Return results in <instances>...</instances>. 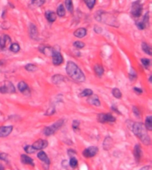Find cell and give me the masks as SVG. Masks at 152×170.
I'll use <instances>...</instances> for the list:
<instances>
[{
  "label": "cell",
  "instance_id": "6da1fadb",
  "mask_svg": "<svg viewBox=\"0 0 152 170\" xmlns=\"http://www.w3.org/2000/svg\"><path fill=\"white\" fill-rule=\"evenodd\" d=\"M66 72L71 79L77 82H85V76L82 70L73 61H68L66 64Z\"/></svg>",
  "mask_w": 152,
  "mask_h": 170
},
{
  "label": "cell",
  "instance_id": "7a4b0ae2",
  "mask_svg": "<svg viewBox=\"0 0 152 170\" xmlns=\"http://www.w3.org/2000/svg\"><path fill=\"white\" fill-rule=\"evenodd\" d=\"M131 129L133 132V134L142 141V144L146 145L150 144V137L148 134V130L143 123H141V122L133 123Z\"/></svg>",
  "mask_w": 152,
  "mask_h": 170
},
{
  "label": "cell",
  "instance_id": "3957f363",
  "mask_svg": "<svg viewBox=\"0 0 152 170\" xmlns=\"http://www.w3.org/2000/svg\"><path fill=\"white\" fill-rule=\"evenodd\" d=\"M63 124H64V119H58L51 126L45 127L43 130V134L47 136H51V135L54 134L60 128H62L63 126Z\"/></svg>",
  "mask_w": 152,
  "mask_h": 170
},
{
  "label": "cell",
  "instance_id": "277c9868",
  "mask_svg": "<svg viewBox=\"0 0 152 170\" xmlns=\"http://www.w3.org/2000/svg\"><path fill=\"white\" fill-rule=\"evenodd\" d=\"M15 92H16V89L11 81L6 80L0 85V93L1 94H14Z\"/></svg>",
  "mask_w": 152,
  "mask_h": 170
},
{
  "label": "cell",
  "instance_id": "5b68a950",
  "mask_svg": "<svg viewBox=\"0 0 152 170\" xmlns=\"http://www.w3.org/2000/svg\"><path fill=\"white\" fill-rule=\"evenodd\" d=\"M142 4L141 3V1L139 0H136V1L133 2L132 4V7H131V14L133 17H140L142 13Z\"/></svg>",
  "mask_w": 152,
  "mask_h": 170
},
{
  "label": "cell",
  "instance_id": "8992f818",
  "mask_svg": "<svg viewBox=\"0 0 152 170\" xmlns=\"http://www.w3.org/2000/svg\"><path fill=\"white\" fill-rule=\"evenodd\" d=\"M51 57H52L53 64H54L56 66H59L60 64H62L63 61H64V59L62 57V54H60V52L58 51V50H54L53 48V51H52Z\"/></svg>",
  "mask_w": 152,
  "mask_h": 170
},
{
  "label": "cell",
  "instance_id": "52a82bcc",
  "mask_svg": "<svg viewBox=\"0 0 152 170\" xmlns=\"http://www.w3.org/2000/svg\"><path fill=\"white\" fill-rule=\"evenodd\" d=\"M97 119L100 123H114L116 121V118L110 113H99L97 116Z\"/></svg>",
  "mask_w": 152,
  "mask_h": 170
},
{
  "label": "cell",
  "instance_id": "ba28073f",
  "mask_svg": "<svg viewBox=\"0 0 152 170\" xmlns=\"http://www.w3.org/2000/svg\"><path fill=\"white\" fill-rule=\"evenodd\" d=\"M99 151V149L98 147H95V146H90L86 149L84 150L83 151V156L85 158H93L94 157L96 154L98 153Z\"/></svg>",
  "mask_w": 152,
  "mask_h": 170
},
{
  "label": "cell",
  "instance_id": "9c48e42d",
  "mask_svg": "<svg viewBox=\"0 0 152 170\" xmlns=\"http://www.w3.org/2000/svg\"><path fill=\"white\" fill-rule=\"evenodd\" d=\"M12 43V40H11V38L6 35V34H4L0 37V50H5L7 46H10Z\"/></svg>",
  "mask_w": 152,
  "mask_h": 170
},
{
  "label": "cell",
  "instance_id": "30bf717a",
  "mask_svg": "<svg viewBox=\"0 0 152 170\" xmlns=\"http://www.w3.org/2000/svg\"><path fill=\"white\" fill-rule=\"evenodd\" d=\"M28 33H29V37L31 38L34 40H37L38 39V30L37 26L34 23H30L28 26Z\"/></svg>",
  "mask_w": 152,
  "mask_h": 170
},
{
  "label": "cell",
  "instance_id": "8fae6325",
  "mask_svg": "<svg viewBox=\"0 0 152 170\" xmlns=\"http://www.w3.org/2000/svg\"><path fill=\"white\" fill-rule=\"evenodd\" d=\"M133 155H134V159H135V161L136 162H140L142 157V149L141 147L140 144H136L134 146V149H133Z\"/></svg>",
  "mask_w": 152,
  "mask_h": 170
},
{
  "label": "cell",
  "instance_id": "7c38bea8",
  "mask_svg": "<svg viewBox=\"0 0 152 170\" xmlns=\"http://www.w3.org/2000/svg\"><path fill=\"white\" fill-rule=\"evenodd\" d=\"M33 148L37 150H42L44 149L48 146V142L47 140H43V139H39V140L36 141L33 144Z\"/></svg>",
  "mask_w": 152,
  "mask_h": 170
},
{
  "label": "cell",
  "instance_id": "4fadbf2b",
  "mask_svg": "<svg viewBox=\"0 0 152 170\" xmlns=\"http://www.w3.org/2000/svg\"><path fill=\"white\" fill-rule=\"evenodd\" d=\"M12 126H3L0 127V137H7L12 132Z\"/></svg>",
  "mask_w": 152,
  "mask_h": 170
},
{
  "label": "cell",
  "instance_id": "5bb4252c",
  "mask_svg": "<svg viewBox=\"0 0 152 170\" xmlns=\"http://www.w3.org/2000/svg\"><path fill=\"white\" fill-rule=\"evenodd\" d=\"M37 158H38L41 161H43L44 164H47V166L50 165V160H49V158H48V156H47V154L45 153L44 151H43V150L38 151V153H37Z\"/></svg>",
  "mask_w": 152,
  "mask_h": 170
},
{
  "label": "cell",
  "instance_id": "9a60e30c",
  "mask_svg": "<svg viewBox=\"0 0 152 170\" xmlns=\"http://www.w3.org/2000/svg\"><path fill=\"white\" fill-rule=\"evenodd\" d=\"M44 16L45 18H47V20L49 22H54L57 19V14L53 12V11H47V12H45L44 13Z\"/></svg>",
  "mask_w": 152,
  "mask_h": 170
},
{
  "label": "cell",
  "instance_id": "2e32d148",
  "mask_svg": "<svg viewBox=\"0 0 152 170\" xmlns=\"http://www.w3.org/2000/svg\"><path fill=\"white\" fill-rule=\"evenodd\" d=\"M87 102L90 103V104H92L94 106H96V107H100L101 106V102H100V99L97 95H92L91 96L88 97V100Z\"/></svg>",
  "mask_w": 152,
  "mask_h": 170
},
{
  "label": "cell",
  "instance_id": "e0dca14e",
  "mask_svg": "<svg viewBox=\"0 0 152 170\" xmlns=\"http://www.w3.org/2000/svg\"><path fill=\"white\" fill-rule=\"evenodd\" d=\"M21 161L22 164H25V165H29V166H32V167L35 166L34 160L30 157H28V155H24V154L21 155Z\"/></svg>",
  "mask_w": 152,
  "mask_h": 170
},
{
  "label": "cell",
  "instance_id": "ac0fdd59",
  "mask_svg": "<svg viewBox=\"0 0 152 170\" xmlns=\"http://www.w3.org/2000/svg\"><path fill=\"white\" fill-rule=\"evenodd\" d=\"M64 80H65V77L62 76V75H60V74L53 75V78H52V81H53V83L55 84V85H60V84H62Z\"/></svg>",
  "mask_w": 152,
  "mask_h": 170
},
{
  "label": "cell",
  "instance_id": "d6986e66",
  "mask_svg": "<svg viewBox=\"0 0 152 170\" xmlns=\"http://www.w3.org/2000/svg\"><path fill=\"white\" fill-rule=\"evenodd\" d=\"M86 29L85 28H79L74 32V36L78 38H83L86 36Z\"/></svg>",
  "mask_w": 152,
  "mask_h": 170
},
{
  "label": "cell",
  "instance_id": "ffe728a7",
  "mask_svg": "<svg viewBox=\"0 0 152 170\" xmlns=\"http://www.w3.org/2000/svg\"><path fill=\"white\" fill-rule=\"evenodd\" d=\"M18 89H19V91H21L22 94H25L26 92H28L29 93V88H28V84L26 83V82H24V81H20L19 83H18Z\"/></svg>",
  "mask_w": 152,
  "mask_h": 170
},
{
  "label": "cell",
  "instance_id": "44dd1931",
  "mask_svg": "<svg viewBox=\"0 0 152 170\" xmlns=\"http://www.w3.org/2000/svg\"><path fill=\"white\" fill-rule=\"evenodd\" d=\"M112 144H113V140H112V138L110 137V136H107L105 138V140H104V143H103V148L106 150H110L111 147H112Z\"/></svg>",
  "mask_w": 152,
  "mask_h": 170
},
{
  "label": "cell",
  "instance_id": "7402d4cb",
  "mask_svg": "<svg viewBox=\"0 0 152 170\" xmlns=\"http://www.w3.org/2000/svg\"><path fill=\"white\" fill-rule=\"evenodd\" d=\"M94 73H95L98 77H101V76L103 75V73H104V69H103V67H102L101 64H99V63H97V64L94 65Z\"/></svg>",
  "mask_w": 152,
  "mask_h": 170
},
{
  "label": "cell",
  "instance_id": "603a6c76",
  "mask_svg": "<svg viewBox=\"0 0 152 170\" xmlns=\"http://www.w3.org/2000/svg\"><path fill=\"white\" fill-rule=\"evenodd\" d=\"M58 16L60 17H63L65 16V14H66V9L64 7L63 5H59L58 7H57V13H56Z\"/></svg>",
  "mask_w": 152,
  "mask_h": 170
},
{
  "label": "cell",
  "instance_id": "cb8c5ba5",
  "mask_svg": "<svg viewBox=\"0 0 152 170\" xmlns=\"http://www.w3.org/2000/svg\"><path fill=\"white\" fill-rule=\"evenodd\" d=\"M142 48L143 50L144 53H146L147 54H149V56L152 55V51H151V47L146 43V42H142Z\"/></svg>",
  "mask_w": 152,
  "mask_h": 170
},
{
  "label": "cell",
  "instance_id": "d4e9b609",
  "mask_svg": "<svg viewBox=\"0 0 152 170\" xmlns=\"http://www.w3.org/2000/svg\"><path fill=\"white\" fill-rule=\"evenodd\" d=\"M145 127L147 128L148 131H151L152 130V116H148L146 118V120H145Z\"/></svg>",
  "mask_w": 152,
  "mask_h": 170
},
{
  "label": "cell",
  "instance_id": "484cf974",
  "mask_svg": "<svg viewBox=\"0 0 152 170\" xmlns=\"http://www.w3.org/2000/svg\"><path fill=\"white\" fill-rule=\"evenodd\" d=\"M9 49L12 53H18L21 50V46L18 43H12L9 46Z\"/></svg>",
  "mask_w": 152,
  "mask_h": 170
},
{
  "label": "cell",
  "instance_id": "4316f807",
  "mask_svg": "<svg viewBox=\"0 0 152 170\" xmlns=\"http://www.w3.org/2000/svg\"><path fill=\"white\" fill-rule=\"evenodd\" d=\"M92 95H94V92H93V90H91V89H88V88H86V89L83 90V91L80 93L79 97H89V96H91Z\"/></svg>",
  "mask_w": 152,
  "mask_h": 170
},
{
  "label": "cell",
  "instance_id": "83f0119b",
  "mask_svg": "<svg viewBox=\"0 0 152 170\" xmlns=\"http://www.w3.org/2000/svg\"><path fill=\"white\" fill-rule=\"evenodd\" d=\"M69 165L70 166V167H71V168H76V167H78V160L76 159L74 156H72V157H70V160H69Z\"/></svg>",
  "mask_w": 152,
  "mask_h": 170
},
{
  "label": "cell",
  "instance_id": "f1b7e54d",
  "mask_svg": "<svg viewBox=\"0 0 152 170\" xmlns=\"http://www.w3.org/2000/svg\"><path fill=\"white\" fill-rule=\"evenodd\" d=\"M112 95L117 99H120L121 97H122V93H121V91L118 88L116 87V88L112 89Z\"/></svg>",
  "mask_w": 152,
  "mask_h": 170
},
{
  "label": "cell",
  "instance_id": "f546056e",
  "mask_svg": "<svg viewBox=\"0 0 152 170\" xmlns=\"http://www.w3.org/2000/svg\"><path fill=\"white\" fill-rule=\"evenodd\" d=\"M25 70L27 71H29V72H33V71H36L37 70V66L33 64V63H28L25 66Z\"/></svg>",
  "mask_w": 152,
  "mask_h": 170
},
{
  "label": "cell",
  "instance_id": "4dcf8cb0",
  "mask_svg": "<svg viewBox=\"0 0 152 170\" xmlns=\"http://www.w3.org/2000/svg\"><path fill=\"white\" fill-rule=\"evenodd\" d=\"M84 1H85V4L86 5V6L90 10H92L96 4V0H84Z\"/></svg>",
  "mask_w": 152,
  "mask_h": 170
},
{
  "label": "cell",
  "instance_id": "1f68e13d",
  "mask_svg": "<svg viewBox=\"0 0 152 170\" xmlns=\"http://www.w3.org/2000/svg\"><path fill=\"white\" fill-rule=\"evenodd\" d=\"M65 9H67L69 13L73 12V3L72 0H65Z\"/></svg>",
  "mask_w": 152,
  "mask_h": 170
},
{
  "label": "cell",
  "instance_id": "d6a6232c",
  "mask_svg": "<svg viewBox=\"0 0 152 170\" xmlns=\"http://www.w3.org/2000/svg\"><path fill=\"white\" fill-rule=\"evenodd\" d=\"M45 2V0H32L31 2V5L36 6V7H39V6H42Z\"/></svg>",
  "mask_w": 152,
  "mask_h": 170
},
{
  "label": "cell",
  "instance_id": "836d02e7",
  "mask_svg": "<svg viewBox=\"0 0 152 170\" xmlns=\"http://www.w3.org/2000/svg\"><path fill=\"white\" fill-rule=\"evenodd\" d=\"M142 61V64L144 66L145 69H149V65H150V60L148 59V58H142L141 60Z\"/></svg>",
  "mask_w": 152,
  "mask_h": 170
},
{
  "label": "cell",
  "instance_id": "e575fe53",
  "mask_svg": "<svg viewBox=\"0 0 152 170\" xmlns=\"http://www.w3.org/2000/svg\"><path fill=\"white\" fill-rule=\"evenodd\" d=\"M73 45L75 46V47H77V48H78V49H82V48H84L85 47V43L84 42H82V41H75L74 43H73Z\"/></svg>",
  "mask_w": 152,
  "mask_h": 170
},
{
  "label": "cell",
  "instance_id": "d590c367",
  "mask_svg": "<svg viewBox=\"0 0 152 170\" xmlns=\"http://www.w3.org/2000/svg\"><path fill=\"white\" fill-rule=\"evenodd\" d=\"M24 150L27 152V153H28V154H30V153H34L35 151H36V150L33 148V146L32 145H26L25 147H24Z\"/></svg>",
  "mask_w": 152,
  "mask_h": 170
},
{
  "label": "cell",
  "instance_id": "8d00e7d4",
  "mask_svg": "<svg viewBox=\"0 0 152 170\" xmlns=\"http://www.w3.org/2000/svg\"><path fill=\"white\" fill-rule=\"evenodd\" d=\"M55 113V107L54 106H51L48 108V110L45 111V115L47 116H51V115H53Z\"/></svg>",
  "mask_w": 152,
  "mask_h": 170
},
{
  "label": "cell",
  "instance_id": "74e56055",
  "mask_svg": "<svg viewBox=\"0 0 152 170\" xmlns=\"http://www.w3.org/2000/svg\"><path fill=\"white\" fill-rule=\"evenodd\" d=\"M149 13L147 12L146 14L144 15L143 20L142 21V22H143V24L145 25V27H148V26H149Z\"/></svg>",
  "mask_w": 152,
  "mask_h": 170
},
{
  "label": "cell",
  "instance_id": "f35d334b",
  "mask_svg": "<svg viewBox=\"0 0 152 170\" xmlns=\"http://www.w3.org/2000/svg\"><path fill=\"white\" fill-rule=\"evenodd\" d=\"M80 126V121L79 120H73L72 122V128L74 130H78Z\"/></svg>",
  "mask_w": 152,
  "mask_h": 170
},
{
  "label": "cell",
  "instance_id": "ab89813d",
  "mask_svg": "<svg viewBox=\"0 0 152 170\" xmlns=\"http://www.w3.org/2000/svg\"><path fill=\"white\" fill-rule=\"evenodd\" d=\"M133 114L136 118H141V112H140V111L138 110V108L136 106L133 107Z\"/></svg>",
  "mask_w": 152,
  "mask_h": 170
},
{
  "label": "cell",
  "instance_id": "60d3db41",
  "mask_svg": "<svg viewBox=\"0 0 152 170\" xmlns=\"http://www.w3.org/2000/svg\"><path fill=\"white\" fill-rule=\"evenodd\" d=\"M129 78H130V80H135V79L137 78V74L134 71L133 69H132L130 70V74H129Z\"/></svg>",
  "mask_w": 152,
  "mask_h": 170
},
{
  "label": "cell",
  "instance_id": "b9f144b4",
  "mask_svg": "<svg viewBox=\"0 0 152 170\" xmlns=\"http://www.w3.org/2000/svg\"><path fill=\"white\" fill-rule=\"evenodd\" d=\"M0 160H4V161H6L8 162V155L6 153H4V152H0Z\"/></svg>",
  "mask_w": 152,
  "mask_h": 170
},
{
  "label": "cell",
  "instance_id": "7bdbcfd3",
  "mask_svg": "<svg viewBox=\"0 0 152 170\" xmlns=\"http://www.w3.org/2000/svg\"><path fill=\"white\" fill-rule=\"evenodd\" d=\"M135 24H136V26H137V28L139 29H141V30H142V29H144L146 27H145V25L143 24V22H142V21H139V22H135Z\"/></svg>",
  "mask_w": 152,
  "mask_h": 170
},
{
  "label": "cell",
  "instance_id": "ee69618b",
  "mask_svg": "<svg viewBox=\"0 0 152 170\" xmlns=\"http://www.w3.org/2000/svg\"><path fill=\"white\" fill-rule=\"evenodd\" d=\"M133 91H134L137 95H142V93H143L142 89H141V88H139V87H134V88H133Z\"/></svg>",
  "mask_w": 152,
  "mask_h": 170
},
{
  "label": "cell",
  "instance_id": "f6af8a7d",
  "mask_svg": "<svg viewBox=\"0 0 152 170\" xmlns=\"http://www.w3.org/2000/svg\"><path fill=\"white\" fill-rule=\"evenodd\" d=\"M94 31L97 32V33H101L102 32V29L100 27H98V26H94Z\"/></svg>",
  "mask_w": 152,
  "mask_h": 170
},
{
  "label": "cell",
  "instance_id": "bcb514c9",
  "mask_svg": "<svg viewBox=\"0 0 152 170\" xmlns=\"http://www.w3.org/2000/svg\"><path fill=\"white\" fill-rule=\"evenodd\" d=\"M111 109H112V110H113L114 111H116V112H117L118 114H120V115H121V112H120V111H118V109H117V107H116L115 105H112V106H111Z\"/></svg>",
  "mask_w": 152,
  "mask_h": 170
},
{
  "label": "cell",
  "instance_id": "7dc6e473",
  "mask_svg": "<svg viewBox=\"0 0 152 170\" xmlns=\"http://www.w3.org/2000/svg\"><path fill=\"white\" fill-rule=\"evenodd\" d=\"M0 170H5V167L2 164H0Z\"/></svg>",
  "mask_w": 152,
  "mask_h": 170
},
{
  "label": "cell",
  "instance_id": "c3c4849f",
  "mask_svg": "<svg viewBox=\"0 0 152 170\" xmlns=\"http://www.w3.org/2000/svg\"><path fill=\"white\" fill-rule=\"evenodd\" d=\"M2 116H3V114H2V112H1V111H0V118H1Z\"/></svg>",
  "mask_w": 152,
  "mask_h": 170
}]
</instances>
